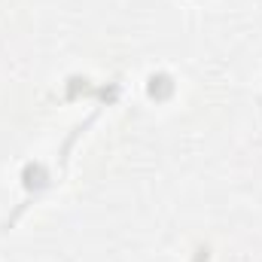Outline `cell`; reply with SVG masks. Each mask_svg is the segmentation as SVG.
I'll return each instance as SVG.
<instances>
[{
  "label": "cell",
  "mask_w": 262,
  "mask_h": 262,
  "mask_svg": "<svg viewBox=\"0 0 262 262\" xmlns=\"http://www.w3.org/2000/svg\"><path fill=\"white\" fill-rule=\"evenodd\" d=\"M171 92H174L171 76H162V73H159V76H152V79H149V95H152V98H168Z\"/></svg>",
  "instance_id": "6da1fadb"
}]
</instances>
